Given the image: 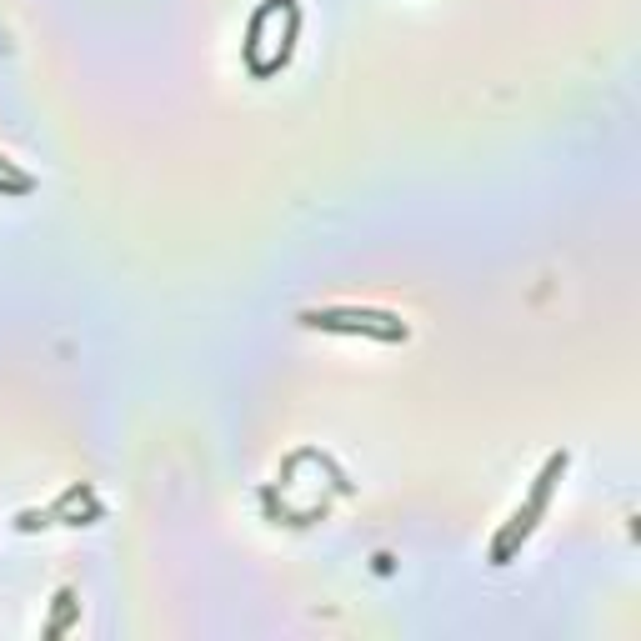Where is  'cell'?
I'll list each match as a JSON object with an SVG mask.
<instances>
[{"mask_svg":"<svg viewBox=\"0 0 641 641\" xmlns=\"http://www.w3.org/2000/svg\"><path fill=\"white\" fill-rule=\"evenodd\" d=\"M301 321L306 326H321V331H366V336H381V341L406 336L401 316H391V311H351V306H336V311H306Z\"/></svg>","mask_w":641,"mask_h":641,"instance_id":"cell-1","label":"cell"},{"mask_svg":"<svg viewBox=\"0 0 641 641\" xmlns=\"http://www.w3.org/2000/svg\"><path fill=\"white\" fill-rule=\"evenodd\" d=\"M561 471H566V456H552V461H546V471H541V481H536V491H531L527 511H516L511 531H506V536L496 541V561H506V552H511L516 541H521V536H527L531 527H536V511H541V506H546V496H552V481L561 477Z\"/></svg>","mask_w":641,"mask_h":641,"instance_id":"cell-2","label":"cell"}]
</instances>
